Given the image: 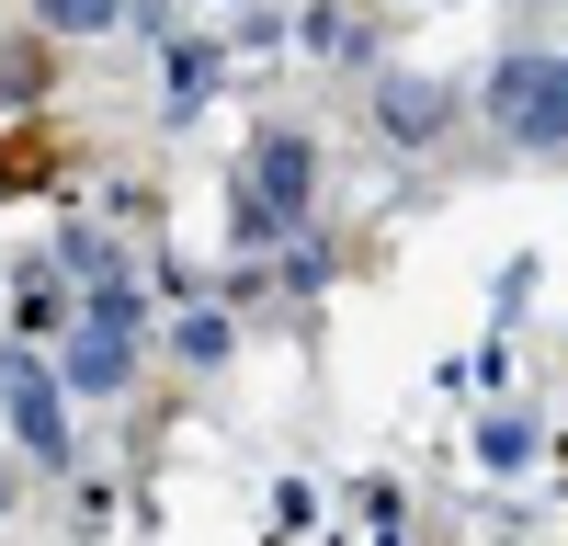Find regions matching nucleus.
Segmentation results:
<instances>
[{"mask_svg":"<svg viewBox=\"0 0 568 546\" xmlns=\"http://www.w3.org/2000/svg\"><path fill=\"white\" fill-rule=\"evenodd\" d=\"M34 23H45V34H114L125 0H34Z\"/></svg>","mask_w":568,"mask_h":546,"instance_id":"6","label":"nucleus"},{"mask_svg":"<svg viewBox=\"0 0 568 546\" xmlns=\"http://www.w3.org/2000/svg\"><path fill=\"white\" fill-rule=\"evenodd\" d=\"M489 125L524 136V149H568V58H546V46L500 58L489 69Z\"/></svg>","mask_w":568,"mask_h":546,"instance_id":"1","label":"nucleus"},{"mask_svg":"<svg viewBox=\"0 0 568 546\" xmlns=\"http://www.w3.org/2000/svg\"><path fill=\"white\" fill-rule=\"evenodd\" d=\"M125 353H136V331L80 318V331H69V387H80V398H114V387H125Z\"/></svg>","mask_w":568,"mask_h":546,"instance_id":"5","label":"nucleus"},{"mask_svg":"<svg viewBox=\"0 0 568 546\" xmlns=\"http://www.w3.org/2000/svg\"><path fill=\"white\" fill-rule=\"evenodd\" d=\"M375 125H387L398 149H433V136L455 125V91L444 80H387V91H375Z\"/></svg>","mask_w":568,"mask_h":546,"instance_id":"4","label":"nucleus"},{"mask_svg":"<svg viewBox=\"0 0 568 546\" xmlns=\"http://www.w3.org/2000/svg\"><path fill=\"white\" fill-rule=\"evenodd\" d=\"M307 182H318V149H307L296 125H273L262 149H251V182H240V240L296 228V216H307Z\"/></svg>","mask_w":568,"mask_h":546,"instance_id":"2","label":"nucleus"},{"mask_svg":"<svg viewBox=\"0 0 568 546\" xmlns=\"http://www.w3.org/2000/svg\"><path fill=\"white\" fill-rule=\"evenodd\" d=\"M58 387H69V376H45L34 353H0V410L23 422V444H34V455H58Z\"/></svg>","mask_w":568,"mask_h":546,"instance_id":"3","label":"nucleus"},{"mask_svg":"<svg viewBox=\"0 0 568 546\" xmlns=\"http://www.w3.org/2000/svg\"><path fill=\"white\" fill-rule=\"evenodd\" d=\"M23 318H34V331H58V318H69V296H58V273H34V285H23Z\"/></svg>","mask_w":568,"mask_h":546,"instance_id":"7","label":"nucleus"}]
</instances>
